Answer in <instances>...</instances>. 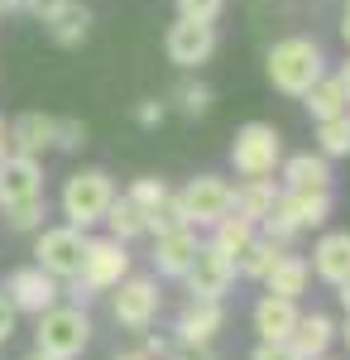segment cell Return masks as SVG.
<instances>
[{
	"instance_id": "cell-31",
	"label": "cell",
	"mask_w": 350,
	"mask_h": 360,
	"mask_svg": "<svg viewBox=\"0 0 350 360\" xmlns=\"http://www.w3.org/2000/svg\"><path fill=\"white\" fill-rule=\"evenodd\" d=\"M178 226H188V217H183V202H178V193L168 197L163 207H154V212L144 217V231H154V236H168V231H178Z\"/></svg>"
},
{
	"instance_id": "cell-3",
	"label": "cell",
	"mask_w": 350,
	"mask_h": 360,
	"mask_svg": "<svg viewBox=\"0 0 350 360\" xmlns=\"http://www.w3.org/2000/svg\"><path fill=\"white\" fill-rule=\"evenodd\" d=\"M110 197H115L110 173H101V168H82V173H72V178L63 183V217H67V226L86 231V226H96L101 217H106Z\"/></svg>"
},
{
	"instance_id": "cell-14",
	"label": "cell",
	"mask_w": 350,
	"mask_h": 360,
	"mask_svg": "<svg viewBox=\"0 0 350 360\" xmlns=\"http://www.w3.org/2000/svg\"><path fill=\"white\" fill-rule=\"evenodd\" d=\"M221 327H226L221 298H192L188 312L178 317V341H188V346H212Z\"/></svg>"
},
{
	"instance_id": "cell-19",
	"label": "cell",
	"mask_w": 350,
	"mask_h": 360,
	"mask_svg": "<svg viewBox=\"0 0 350 360\" xmlns=\"http://www.w3.org/2000/svg\"><path fill=\"white\" fill-rule=\"evenodd\" d=\"M302 106H307V115H312V120H331V115L350 111V96H346V86H341V77H336V72H322L317 82L302 91Z\"/></svg>"
},
{
	"instance_id": "cell-23",
	"label": "cell",
	"mask_w": 350,
	"mask_h": 360,
	"mask_svg": "<svg viewBox=\"0 0 350 360\" xmlns=\"http://www.w3.org/2000/svg\"><path fill=\"white\" fill-rule=\"evenodd\" d=\"M283 188H331L326 154H293V159H283Z\"/></svg>"
},
{
	"instance_id": "cell-9",
	"label": "cell",
	"mask_w": 350,
	"mask_h": 360,
	"mask_svg": "<svg viewBox=\"0 0 350 360\" xmlns=\"http://www.w3.org/2000/svg\"><path fill=\"white\" fill-rule=\"evenodd\" d=\"M163 49H168V63H178V68H202L216 53V25H202V20H183L178 15L168 25Z\"/></svg>"
},
{
	"instance_id": "cell-43",
	"label": "cell",
	"mask_w": 350,
	"mask_h": 360,
	"mask_svg": "<svg viewBox=\"0 0 350 360\" xmlns=\"http://www.w3.org/2000/svg\"><path fill=\"white\" fill-rule=\"evenodd\" d=\"M336 288H341V303H346V312H350V274L341 278V283H336Z\"/></svg>"
},
{
	"instance_id": "cell-46",
	"label": "cell",
	"mask_w": 350,
	"mask_h": 360,
	"mask_svg": "<svg viewBox=\"0 0 350 360\" xmlns=\"http://www.w3.org/2000/svg\"><path fill=\"white\" fill-rule=\"evenodd\" d=\"M25 360H63V356H48V351H39V346H34V356H25Z\"/></svg>"
},
{
	"instance_id": "cell-36",
	"label": "cell",
	"mask_w": 350,
	"mask_h": 360,
	"mask_svg": "<svg viewBox=\"0 0 350 360\" xmlns=\"http://www.w3.org/2000/svg\"><path fill=\"white\" fill-rule=\"evenodd\" d=\"M254 360H302V356H297L288 341H264V346L254 351Z\"/></svg>"
},
{
	"instance_id": "cell-47",
	"label": "cell",
	"mask_w": 350,
	"mask_h": 360,
	"mask_svg": "<svg viewBox=\"0 0 350 360\" xmlns=\"http://www.w3.org/2000/svg\"><path fill=\"white\" fill-rule=\"evenodd\" d=\"M341 39L350 44V5H346V20H341Z\"/></svg>"
},
{
	"instance_id": "cell-20",
	"label": "cell",
	"mask_w": 350,
	"mask_h": 360,
	"mask_svg": "<svg viewBox=\"0 0 350 360\" xmlns=\"http://www.w3.org/2000/svg\"><path fill=\"white\" fill-rule=\"evenodd\" d=\"M312 269H317L326 283H341V278L350 274V231H331V236L317 240V250H312Z\"/></svg>"
},
{
	"instance_id": "cell-34",
	"label": "cell",
	"mask_w": 350,
	"mask_h": 360,
	"mask_svg": "<svg viewBox=\"0 0 350 360\" xmlns=\"http://www.w3.org/2000/svg\"><path fill=\"white\" fill-rule=\"evenodd\" d=\"M226 10V0H178V15L183 20H202V25H216Z\"/></svg>"
},
{
	"instance_id": "cell-21",
	"label": "cell",
	"mask_w": 350,
	"mask_h": 360,
	"mask_svg": "<svg viewBox=\"0 0 350 360\" xmlns=\"http://www.w3.org/2000/svg\"><path fill=\"white\" fill-rule=\"evenodd\" d=\"M44 25H48V39H53L58 49H77V44H86V34H91V10L77 5V0H67Z\"/></svg>"
},
{
	"instance_id": "cell-27",
	"label": "cell",
	"mask_w": 350,
	"mask_h": 360,
	"mask_svg": "<svg viewBox=\"0 0 350 360\" xmlns=\"http://www.w3.org/2000/svg\"><path fill=\"white\" fill-rule=\"evenodd\" d=\"M317 144H322L326 159H341V154H350V111L331 115V120H317Z\"/></svg>"
},
{
	"instance_id": "cell-22",
	"label": "cell",
	"mask_w": 350,
	"mask_h": 360,
	"mask_svg": "<svg viewBox=\"0 0 350 360\" xmlns=\"http://www.w3.org/2000/svg\"><path fill=\"white\" fill-rule=\"evenodd\" d=\"M331 317H322V312H312V317H297V327H293V336H288V346H293L302 360H317V356H326V346H331Z\"/></svg>"
},
{
	"instance_id": "cell-17",
	"label": "cell",
	"mask_w": 350,
	"mask_h": 360,
	"mask_svg": "<svg viewBox=\"0 0 350 360\" xmlns=\"http://www.w3.org/2000/svg\"><path fill=\"white\" fill-rule=\"evenodd\" d=\"M297 298H278V293H264L259 303H254V332L264 336V341H288L297 327Z\"/></svg>"
},
{
	"instance_id": "cell-50",
	"label": "cell",
	"mask_w": 350,
	"mask_h": 360,
	"mask_svg": "<svg viewBox=\"0 0 350 360\" xmlns=\"http://www.w3.org/2000/svg\"><path fill=\"white\" fill-rule=\"evenodd\" d=\"M346 5H350V0H346Z\"/></svg>"
},
{
	"instance_id": "cell-38",
	"label": "cell",
	"mask_w": 350,
	"mask_h": 360,
	"mask_svg": "<svg viewBox=\"0 0 350 360\" xmlns=\"http://www.w3.org/2000/svg\"><path fill=\"white\" fill-rule=\"evenodd\" d=\"M168 360H212V346H188V341H178V351H168Z\"/></svg>"
},
{
	"instance_id": "cell-6",
	"label": "cell",
	"mask_w": 350,
	"mask_h": 360,
	"mask_svg": "<svg viewBox=\"0 0 350 360\" xmlns=\"http://www.w3.org/2000/svg\"><path fill=\"white\" fill-rule=\"evenodd\" d=\"M82 255H86V231H77V226H48L34 245L39 269H48L53 278H77Z\"/></svg>"
},
{
	"instance_id": "cell-2",
	"label": "cell",
	"mask_w": 350,
	"mask_h": 360,
	"mask_svg": "<svg viewBox=\"0 0 350 360\" xmlns=\"http://www.w3.org/2000/svg\"><path fill=\"white\" fill-rule=\"evenodd\" d=\"M39 351H48V356H63V360H77L86 351V341H91V317H86V307L82 303H53L48 312H39Z\"/></svg>"
},
{
	"instance_id": "cell-30",
	"label": "cell",
	"mask_w": 350,
	"mask_h": 360,
	"mask_svg": "<svg viewBox=\"0 0 350 360\" xmlns=\"http://www.w3.org/2000/svg\"><path fill=\"white\" fill-rule=\"evenodd\" d=\"M5 217H10L15 231H39L44 217H48V207H44V197H25V202H10V207H5Z\"/></svg>"
},
{
	"instance_id": "cell-7",
	"label": "cell",
	"mask_w": 350,
	"mask_h": 360,
	"mask_svg": "<svg viewBox=\"0 0 350 360\" xmlns=\"http://www.w3.org/2000/svg\"><path fill=\"white\" fill-rule=\"evenodd\" d=\"M178 202H183V217H188V226H216L226 212H231L235 188H231L226 178H216V173H197L188 188L178 193Z\"/></svg>"
},
{
	"instance_id": "cell-1",
	"label": "cell",
	"mask_w": 350,
	"mask_h": 360,
	"mask_svg": "<svg viewBox=\"0 0 350 360\" xmlns=\"http://www.w3.org/2000/svg\"><path fill=\"white\" fill-rule=\"evenodd\" d=\"M326 72V53L317 39H278L269 49V82L283 96H302Z\"/></svg>"
},
{
	"instance_id": "cell-35",
	"label": "cell",
	"mask_w": 350,
	"mask_h": 360,
	"mask_svg": "<svg viewBox=\"0 0 350 360\" xmlns=\"http://www.w3.org/2000/svg\"><path fill=\"white\" fill-rule=\"evenodd\" d=\"M163 115H168V106H163V101H139V106H135V120L144 125V130L163 125Z\"/></svg>"
},
{
	"instance_id": "cell-39",
	"label": "cell",
	"mask_w": 350,
	"mask_h": 360,
	"mask_svg": "<svg viewBox=\"0 0 350 360\" xmlns=\"http://www.w3.org/2000/svg\"><path fill=\"white\" fill-rule=\"evenodd\" d=\"M67 0H25V10L29 15H39V20H48V15H58Z\"/></svg>"
},
{
	"instance_id": "cell-29",
	"label": "cell",
	"mask_w": 350,
	"mask_h": 360,
	"mask_svg": "<svg viewBox=\"0 0 350 360\" xmlns=\"http://www.w3.org/2000/svg\"><path fill=\"white\" fill-rule=\"evenodd\" d=\"M130 202H135L139 212H144V217H149V212H154V207H163V202H168V183H163V178H135V183H130Z\"/></svg>"
},
{
	"instance_id": "cell-45",
	"label": "cell",
	"mask_w": 350,
	"mask_h": 360,
	"mask_svg": "<svg viewBox=\"0 0 350 360\" xmlns=\"http://www.w3.org/2000/svg\"><path fill=\"white\" fill-rule=\"evenodd\" d=\"M115 360H149V356H144V351H120Z\"/></svg>"
},
{
	"instance_id": "cell-40",
	"label": "cell",
	"mask_w": 350,
	"mask_h": 360,
	"mask_svg": "<svg viewBox=\"0 0 350 360\" xmlns=\"http://www.w3.org/2000/svg\"><path fill=\"white\" fill-rule=\"evenodd\" d=\"M144 356L154 360V356H168V341L163 336H149V346H144Z\"/></svg>"
},
{
	"instance_id": "cell-4",
	"label": "cell",
	"mask_w": 350,
	"mask_h": 360,
	"mask_svg": "<svg viewBox=\"0 0 350 360\" xmlns=\"http://www.w3.org/2000/svg\"><path fill=\"white\" fill-rule=\"evenodd\" d=\"M231 164L240 178H273V168L283 164V135L264 120L240 125V135L231 144Z\"/></svg>"
},
{
	"instance_id": "cell-15",
	"label": "cell",
	"mask_w": 350,
	"mask_h": 360,
	"mask_svg": "<svg viewBox=\"0 0 350 360\" xmlns=\"http://www.w3.org/2000/svg\"><path fill=\"white\" fill-rule=\"evenodd\" d=\"M53 149V115L44 111H25L10 120V154H29V159H39V154H48Z\"/></svg>"
},
{
	"instance_id": "cell-33",
	"label": "cell",
	"mask_w": 350,
	"mask_h": 360,
	"mask_svg": "<svg viewBox=\"0 0 350 360\" xmlns=\"http://www.w3.org/2000/svg\"><path fill=\"white\" fill-rule=\"evenodd\" d=\"M82 144H86V125H82V120H58L53 115V149H67V154H72Z\"/></svg>"
},
{
	"instance_id": "cell-49",
	"label": "cell",
	"mask_w": 350,
	"mask_h": 360,
	"mask_svg": "<svg viewBox=\"0 0 350 360\" xmlns=\"http://www.w3.org/2000/svg\"><path fill=\"white\" fill-rule=\"evenodd\" d=\"M317 360H326V356H317Z\"/></svg>"
},
{
	"instance_id": "cell-11",
	"label": "cell",
	"mask_w": 350,
	"mask_h": 360,
	"mask_svg": "<svg viewBox=\"0 0 350 360\" xmlns=\"http://www.w3.org/2000/svg\"><path fill=\"white\" fill-rule=\"evenodd\" d=\"M5 298L15 303V312H48L58 303V278L48 269H39V264H29V269H15V274L5 278Z\"/></svg>"
},
{
	"instance_id": "cell-5",
	"label": "cell",
	"mask_w": 350,
	"mask_h": 360,
	"mask_svg": "<svg viewBox=\"0 0 350 360\" xmlns=\"http://www.w3.org/2000/svg\"><path fill=\"white\" fill-rule=\"evenodd\" d=\"M130 274V255H125V240H115V236H106V240H91L86 236V255H82V274L77 283L96 298V293H106V288H115L120 278Z\"/></svg>"
},
{
	"instance_id": "cell-18",
	"label": "cell",
	"mask_w": 350,
	"mask_h": 360,
	"mask_svg": "<svg viewBox=\"0 0 350 360\" xmlns=\"http://www.w3.org/2000/svg\"><path fill=\"white\" fill-rule=\"evenodd\" d=\"M278 193L283 188H273V178H245L240 188H235V202H231V212H240L245 221H264L273 217V207H278Z\"/></svg>"
},
{
	"instance_id": "cell-26",
	"label": "cell",
	"mask_w": 350,
	"mask_h": 360,
	"mask_svg": "<svg viewBox=\"0 0 350 360\" xmlns=\"http://www.w3.org/2000/svg\"><path fill=\"white\" fill-rule=\"evenodd\" d=\"M101 221H106L110 236H115V240H125V245H130L135 236H144V212H139L125 193L110 197V207H106V217H101Z\"/></svg>"
},
{
	"instance_id": "cell-42",
	"label": "cell",
	"mask_w": 350,
	"mask_h": 360,
	"mask_svg": "<svg viewBox=\"0 0 350 360\" xmlns=\"http://www.w3.org/2000/svg\"><path fill=\"white\" fill-rule=\"evenodd\" d=\"M15 10H25V0H0V15H15Z\"/></svg>"
},
{
	"instance_id": "cell-12",
	"label": "cell",
	"mask_w": 350,
	"mask_h": 360,
	"mask_svg": "<svg viewBox=\"0 0 350 360\" xmlns=\"http://www.w3.org/2000/svg\"><path fill=\"white\" fill-rule=\"evenodd\" d=\"M273 217H283L293 231H312L331 217V188H283Z\"/></svg>"
},
{
	"instance_id": "cell-48",
	"label": "cell",
	"mask_w": 350,
	"mask_h": 360,
	"mask_svg": "<svg viewBox=\"0 0 350 360\" xmlns=\"http://www.w3.org/2000/svg\"><path fill=\"white\" fill-rule=\"evenodd\" d=\"M341 336H346V346H350V317H346V332H341Z\"/></svg>"
},
{
	"instance_id": "cell-24",
	"label": "cell",
	"mask_w": 350,
	"mask_h": 360,
	"mask_svg": "<svg viewBox=\"0 0 350 360\" xmlns=\"http://www.w3.org/2000/svg\"><path fill=\"white\" fill-rule=\"evenodd\" d=\"M307 278H312V264L283 250V255H278V264L264 274V283H269V293H278V298H297V293L307 288Z\"/></svg>"
},
{
	"instance_id": "cell-41",
	"label": "cell",
	"mask_w": 350,
	"mask_h": 360,
	"mask_svg": "<svg viewBox=\"0 0 350 360\" xmlns=\"http://www.w3.org/2000/svg\"><path fill=\"white\" fill-rule=\"evenodd\" d=\"M5 154H10V125L0 120V164H5Z\"/></svg>"
},
{
	"instance_id": "cell-8",
	"label": "cell",
	"mask_w": 350,
	"mask_h": 360,
	"mask_svg": "<svg viewBox=\"0 0 350 360\" xmlns=\"http://www.w3.org/2000/svg\"><path fill=\"white\" fill-rule=\"evenodd\" d=\"M159 283L144 274H125L115 283V298H110V312H115V322L120 327H130V332H144L154 317H159Z\"/></svg>"
},
{
	"instance_id": "cell-16",
	"label": "cell",
	"mask_w": 350,
	"mask_h": 360,
	"mask_svg": "<svg viewBox=\"0 0 350 360\" xmlns=\"http://www.w3.org/2000/svg\"><path fill=\"white\" fill-rule=\"evenodd\" d=\"M197 250H202V240L192 236V226H178V231L159 236V245H154V264H159V274L183 278L192 269V259H197Z\"/></svg>"
},
{
	"instance_id": "cell-32",
	"label": "cell",
	"mask_w": 350,
	"mask_h": 360,
	"mask_svg": "<svg viewBox=\"0 0 350 360\" xmlns=\"http://www.w3.org/2000/svg\"><path fill=\"white\" fill-rule=\"evenodd\" d=\"M173 101H178V111H183V115H207V111H212V86H207V82H178Z\"/></svg>"
},
{
	"instance_id": "cell-28",
	"label": "cell",
	"mask_w": 350,
	"mask_h": 360,
	"mask_svg": "<svg viewBox=\"0 0 350 360\" xmlns=\"http://www.w3.org/2000/svg\"><path fill=\"white\" fill-rule=\"evenodd\" d=\"M278 255H283V245H278V240H249V250L240 255V274L264 278L273 264H278Z\"/></svg>"
},
{
	"instance_id": "cell-10",
	"label": "cell",
	"mask_w": 350,
	"mask_h": 360,
	"mask_svg": "<svg viewBox=\"0 0 350 360\" xmlns=\"http://www.w3.org/2000/svg\"><path fill=\"white\" fill-rule=\"evenodd\" d=\"M235 259L231 255H221V250L207 240V245L197 250V259H192V269L183 278H188V293L192 298H226V288L235 283Z\"/></svg>"
},
{
	"instance_id": "cell-44",
	"label": "cell",
	"mask_w": 350,
	"mask_h": 360,
	"mask_svg": "<svg viewBox=\"0 0 350 360\" xmlns=\"http://www.w3.org/2000/svg\"><path fill=\"white\" fill-rule=\"evenodd\" d=\"M336 77H341V86H346V96H350V58H346V68H341Z\"/></svg>"
},
{
	"instance_id": "cell-37",
	"label": "cell",
	"mask_w": 350,
	"mask_h": 360,
	"mask_svg": "<svg viewBox=\"0 0 350 360\" xmlns=\"http://www.w3.org/2000/svg\"><path fill=\"white\" fill-rule=\"evenodd\" d=\"M15 317H20V312H15V303H10V298L0 293V346H5V341L15 336Z\"/></svg>"
},
{
	"instance_id": "cell-25",
	"label": "cell",
	"mask_w": 350,
	"mask_h": 360,
	"mask_svg": "<svg viewBox=\"0 0 350 360\" xmlns=\"http://www.w3.org/2000/svg\"><path fill=\"white\" fill-rule=\"evenodd\" d=\"M249 240H254V221H245L240 212H235V217L226 212V217L212 226V245L221 250V255H231L235 264H240V255L249 250Z\"/></svg>"
},
{
	"instance_id": "cell-13",
	"label": "cell",
	"mask_w": 350,
	"mask_h": 360,
	"mask_svg": "<svg viewBox=\"0 0 350 360\" xmlns=\"http://www.w3.org/2000/svg\"><path fill=\"white\" fill-rule=\"evenodd\" d=\"M25 197H44V164L29 154H5L0 164V207L25 202Z\"/></svg>"
}]
</instances>
